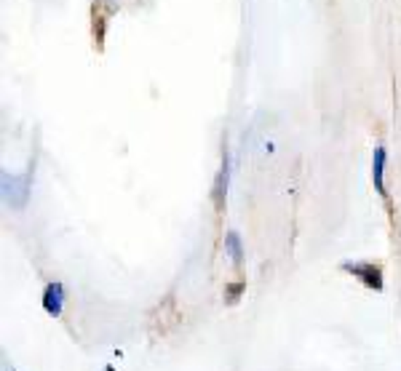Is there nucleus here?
<instances>
[{
	"label": "nucleus",
	"instance_id": "f257e3e1",
	"mask_svg": "<svg viewBox=\"0 0 401 371\" xmlns=\"http://www.w3.org/2000/svg\"><path fill=\"white\" fill-rule=\"evenodd\" d=\"M343 270L351 272L353 278H358L364 286H369L375 291H382V270L377 267L375 262H345Z\"/></svg>",
	"mask_w": 401,
	"mask_h": 371
},
{
	"label": "nucleus",
	"instance_id": "f03ea898",
	"mask_svg": "<svg viewBox=\"0 0 401 371\" xmlns=\"http://www.w3.org/2000/svg\"><path fill=\"white\" fill-rule=\"evenodd\" d=\"M3 187H5V198H8L11 206H16V208L25 206L27 190H30V173L22 176V179H16V176L8 179V173H5V176H3Z\"/></svg>",
	"mask_w": 401,
	"mask_h": 371
},
{
	"label": "nucleus",
	"instance_id": "7ed1b4c3",
	"mask_svg": "<svg viewBox=\"0 0 401 371\" xmlns=\"http://www.w3.org/2000/svg\"><path fill=\"white\" fill-rule=\"evenodd\" d=\"M62 304H65V289H62V283H49L46 291H43V310L49 315H54V318H59L62 315Z\"/></svg>",
	"mask_w": 401,
	"mask_h": 371
},
{
	"label": "nucleus",
	"instance_id": "20e7f679",
	"mask_svg": "<svg viewBox=\"0 0 401 371\" xmlns=\"http://www.w3.org/2000/svg\"><path fill=\"white\" fill-rule=\"evenodd\" d=\"M385 147H375V155H372V182H375V190L380 195H385Z\"/></svg>",
	"mask_w": 401,
	"mask_h": 371
},
{
	"label": "nucleus",
	"instance_id": "39448f33",
	"mask_svg": "<svg viewBox=\"0 0 401 371\" xmlns=\"http://www.w3.org/2000/svg\"><path fill=\"white\" fill-rule=\"evenodd\" d=\"M227 155L222 158V169L217 173V182H214V203H217V208H222L225 206V193H227Z\"/></svg>",
	"mask_w": 401,
	"mask_h": 371
},
{
	"label": "nucleus",
	"instance_id": "423d86ee",
	"mask_svg": "<svg viewBox=\"0 0 401 371\" xmlns=\"http://www.w3.org/2000/svg\"><path fill=\"white\" fill-rule=\"evenodd\" d=\"M225 248L230 251V256H233V262H236V265H241V262H244V248H241V238H238V232H227Z\"/></svg>",
	"mask_w": 401,
	"mask_h": 371
},
{
	"label": "nucleus",
	"instance_id": "0eeeda50",
	"mask_svg": "<svg viewBox=\"0 0 401 371\" xmlns=\"http://www.w3.org/2000/svg\"><path fill=\"white\" fill-rule=\"evenodd\" d=\"M244 289H247V283H230V286H225L227 304H236V302H238V297L244 294Z\"/></svg>",
	"mask_w": 401,
	"mask_h": 371
}]
</instances>
